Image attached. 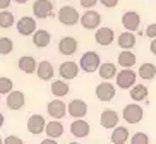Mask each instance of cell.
Masks as SVG:
<instances>
[{
  "instance_id": "cell-1",
  "label": "cell",
  "mask_w": 156,
  "mask_h": 144,
  "mask_svg": "<svg viewBox=\"0 0 156 144\" xmlns=\"http://www.w3.org/2000/svg\"><path fill=\"white\" fill-rule=\"evenodd\" d=\"M101 65V60H100V55L96 51H86L83 57H81V62H79V67L87 72V74H93L100 69Z\"/></svg>"
},
{
  "instance_id": "cell-2",
  "label": "cell",
  "mask_w": 156,
  "mask_h": 144,
  "mask_svg": "<svg viewBox=\"0 0 156 144\" xmlns=\"http://www.w3.org/2000/svg\"><path fill=\"white\" fill-rule=\"evenodd\" d=\"M57 19L62 24H65V26H74L76 23L81 21V16L76 10V7H72V5H64V7H60L58 14H57Z\"/></svg>"
},
{
  "instance_id": "cell-3",
  "label": "cell",
  "mask_w": 156,
  "mask_h": 144,
  "mask_svg": "<svg viewBox=\"0 0 156 144\" xmlns=\"http://www.w3.org/2000/svg\"><path fill=\"white\" fill-rule=\"evenodd\" d=\"M115 79H117V86H119L120 89H130L134 84H136L137 74H136L130 67H124L120 72H117Z\"/></svg>"
},
{
  "instance_id": "cell-4",
  "label": "cell",
  "mask_w": 156,
  "mask_h": 144,
  "mask_svg": "<svg viewBox=\"0 0 156 144\" xmlns=\"http://www.w3.org/2000/svg\"><path fill=\"white\" fill-rule=\"evenodd\" d=\"M122 117L127 124H139L144 117V110L142 107H139L137 103H130V105H125L124 112H122Z\"/></svg>"
},
{
  "instance_id": "cell-5",
  "label": "cell",
  "mask_w": 156,
  "mask_h": 144,
  "mask_svg": "<svg viewBox=\"0 0 156 144\" xmlns=\"http://www.w3.org/2000/svg\"><path fill=\"white\" fill-rule=\"evenodd\" d=\"M33 14L38 19H46L53 16V4L50 0H34L33 4Z\"/></svg>"
},
{
  "instance_id": "cell-6",
  "label": "cell",
  "mask_w": 156,
  "mask_h": 144,
  "mask_svg": "<svg viewBox=\"0 0 156 144\" xmlns=\"http://www.w3.org/2000/svg\"><path fill=\"white\" fill-rule=\"evenodd\" d=\"M79 23L84 29H98V26L101 24V14L93 9H86V12L81 16Z\"/></svg>"
},
{
  "instance_id": "cell-7",
  "label": "cell",
  "mask_w": 156,
  "mask_h": 144,
  "mask_svg": "<svg viewBox=\"0 0 156 144\" xmlns=\"http://www.w3.org/2000/svg\"><path fill=\"white\" fill-rule=\"evenodd\" d=\"M46 112H48V115H50L51 118L60 120V118H64V117L67 115V105H65L60 98H55V100H51V101L46 105Z\"/></svg>"
},
{
  "instance_id": "cell-8",
  "label": "cell",
  "mask_w": 156,
  "mask_h": 144,
  "mask_svg": "<svg viewBox=\"0 0 156 144\" xmlns=\"http://www.w3.org/2000/svg\"><path fill=\"white\" fill-rule=\"evenodd\" d=\"M45 127H46V122H45V117L43 115H31L28 118V125H26V129H28L29 134L33 135H40L45 132Z\"/></svg>"
},
{
  "instance_id": "cell-9",
  "label": "cell",
  "mask_w": 156,
  "mask_h": 144,
  "mask_svg": "<svg viewBox=\"0 0 156 144\" xmlns=\"http://www.w3.org/2000/svg\"><path fill=\"white\" fill-rule=\"evenodd\" d=\"M36 19L29 17V16H26V17H21L17 21V24H16V28H17V33L21 34V36H31L33 33L36 31Z\"/></svg>"
},
{
  "instance_id": "cell-10",
  "label": "cell",
  "mask_w": 156,
  "mask_h": 144,
  "mask_svg": "<svg viewBox=\"0 0 156 144\" xmlns=\"http://www.w3.org/2000/svg\"><path fill=\"white\" fill-rule=\"evenodd\" d=\"M94 94H96V98L100 100V101H112L115 98V86L112 83H108V81H105V83H101L96 86V91H94Z\"/></svg>"
},
{
  "instance_id": "cell-11",
  "label": "cell",
  "mask_w": 156,
  "mask_h": 144,
  "mask_svg": "<svg viewBox=\"0 0 156 144\" xmlns=\"http://www.w3.org/2000/svg\"><path fill=\"white\" fill-rule=\"evenodd\" d=\"M79 67L76 62H72V60H65L64 64H60V69H58V74H60V77L62 79H65V81H70V79H76L77 77V74H79Z\"/></svg>"
},
{
  "instance_id": "cell-12",
  "label": "cell",
  "mask_w": 156,
  "mask_h": 144,
  "mask_svg": "<svg viewBox=\"0 0 156 144\" xmlns=\"http://www.w3.org/2000/svg\"><path fill=\"white\" fill-rule=\"evenodd\" d=\"M89 130H91V127H89V124H87L84 118H76V120L70 124V134H72L74 137H77V139L87 137V135H89Z\"/></svg>"
},
{
  "instance_id": "cell-13",
  "label": "cell",
  "mask_w": 156,
  "mask_h": 144,
  "mask_svg": "<svg viewBox=\"0 0 156 144\" xmlns=\"http://www.w3.org/2000/svg\"><path fill=\"white\" fill-rule=\"evenodd\" d=\"M139 24H141V16L136 10H127V12H124V16H122V26L127 31H137Z\"/></svg>"
},
{
  "instance_id": "cell-14",
  "label": "cell",
  "mask_w": 156,
  "mask_h": 144,
  "mask_svg": "<svg viewBox=\"0 0 156 144\" xmlns=\"http://www.w3.org/2000/svg\"><path fill=\"white\" fill-rule=\"evenodd\" d=\"M67 113H69L72 118H83L87 113V105L84 100H72V101L67 105Z\"/></svg>"
},
{
  "instance_id": "cell-15",
  "label": "cell",
  "mask_w": 156,
  "mask_h": 144,
  "mask_svg": "<svg viewBox=\"0 0 156 144\" xmlns=\"http://www.w3.org/2000/svg\"><path fill=\"white\" fill-rule=\"evenodd\" d=\"M77 47H79V43L74 36H65L58 41V51L62 55H67V57L74 55L77 51Z\"/></svg>"
},
{
  "instance_id": "cell-16",
  "label": "cell",
  "mask_w": 156,
  "mask_h": 144,
  "mask_svg": "<svg viewBox=\"0 0 156 144\" xmlns=\"http://www.w3.org/2000/svg\"><path fill=\"white\" fill-rule=\"evenodd\" d=\"M94 40H96V43L101 45V47H108V45L113 43L115 33L112 28H98L96 33H94Z\"/></svg>"
},
{
  "instance_id": "cell-17",
  "label": "cell",
  "mask_w": 156,
  "mask_h": 144,
  "mask_svg": "<svg viewBox=\"0 0 156 144\" xmlns=\"http://www.w3.org/2000/svg\"><path fill=\"white\" fill-rule=\"evenodd\" d=\"M5 103H7V107H9L10 110H21V108L24 107V103H26V96H24L23 91H14V89H12V91L7 94Z\"/></svg>"
},
{
  "instance_id": "cell-18",
  "label": "cell",
  "mask_w": 156,
  "mask_h": 144,
  "mask_svg": "<svg viewBox=\"0 0 156 144\" xmlns=\"http://www.w3.org/2000/svg\"><path fill=\"white\" fill-rule=\"evenodd\" d=\"M100 125L105 127V129H115L119 125V113L115 110H110V108L105 110L100 117Z\"/></svg>"
},
{
  "instance_id": "cell-19",
  "label": "cell",
  "mask_w": 156,
  "mask_h": 144,
  "mask_svg": "<svg viewBox=\"0 0 156 144\" xmlns=\"http://www.w3.org/2000/svg\"><path fill=\"white\" fill-rule=\"evenodd\" d=\"M53 74H55V69H53L51 62L41 60L40 64H38V67H36V76H38L41 81H51Z\"/></svg>"
},
{
  "instance_id": "cell-20",
  "label": "cell",
  "mask_w": 156,
  "mask_h": 144,
  "mask_svg": "<svg viewBox=\"0 0 156 144\" xmlns=\"http://www.w3.org/2000/svg\"><path fill=\"white\" fill-rule=\"evenodd\" d=\"M117 43H119V47L122 48V50H132V48L136 47L137 40H136V34H134V31H127V29H125L122 34H119V40H117Z\"/></svg>"
},
{
  "instance_id": "cell-21",
  "label": "cell",
  "mask_w": 156,
  "mask_h": 144,
  "mask_svg": "<svg viewBox=\"0 0 156 144\" xmlns=\"http://www.w3.org/2000/svg\"><path fill=\"white\" fill-rule=\"evenodd\" d=\"M33 43L38 48H45L51 43V34L46 29H36L33 33Z\"/></svg>"
},
{
  "instance_id": "cell-22",
  "label": "cell",
  "mask_w": 156,
  "mask_h": 144,
  "mask_svg": "<svg viewBox=\"0 0 156 144\" xmlns=\"http://www.w3.org/2000/svg\"><path fill=\"white\" fill-rule=\"evenodd\" d=\"M17 65H19V69L23 70L24 74H33V72H36L38 62H36V58H34V57L24 55V57H21V58H19Z\"/></svg>"
},
{
  "instance_id": "cell-23",
  "label": "cell",
  "mask_w": 156,
  "mask_h": 144,
  "mask_svg": "<svg viewBox=\"0 0 156 144\" xmlns=\"http://www.w3.org/2000/svg\"><path fill=\"white\" fill-rule=\"evenodd\" d=\"M120 67H134L136 62H137V57L136 53H132L130 50H122L119 53V58H117Z\"/></svg>"
},
{
  "instance_id": "cell-24",
  "label": "cell",
  "mask_w": 156,
  "mask_h": 144,
  "mask_svg": "<svg viewBox=\"0 0 156 144\" xmlns=\"http://www.w3.org/2000/svg\"><path fill=\"white\" fill-rule=\"evenodd\" d=\"M45 132H46V135H50L53 139H58L60 135H64V125H62V122H57V118H55V120L46 124Z\"/></svg>"
},
{
  "instance_id": "cell-25",
  "label": "cell",
  "mask_w": 156,
  "mask_h": 144,
  "mask_svg": "<svg viewBox=\"0 0 156 144\" xmlns=\"http://www.w3.org/2000/svg\"><path fill=\"white\" fill-rule=\"evenodd\" d=\"M98 72H100V77L105 81H110L113 79L115 76H117V67H115V64H112V62H105V64L100 65V69H98Z\"/></svg>"
},
{
  "instance_id": "cell-26",
  "label": "cell",
  "mask_w": 156,
  "mask_h": 144,
  "mask_svg": "<svg viewBox=\"0 0 156 144\" xmlns=\"http://www.w3.org/2000/svg\"><path fill=\"white\" fill-rule=\"evenodd\" d=\"M137 76L142 77L144 81H151L156 77V65L151 64V62H146V64H142L137 70Z\"/></svg>"
},
{
  "instance_id": "cell-27",
  "label": "cell",
  "mask_w": 156,
  "mask_h": 144,
  "mask_svg": "<svg viewBox=\"0 0 156 144\" xmlns=\"http://www.w3.org/2000/svg\"><path fill=\"white\" fill-rule=\"evenodd\" d=\"M51 94L55 98H64V96H67L69 94V91H70V88H69V84L65 83V81H53L51 83Z\"/></svg>"
},
{
  "instance_id": "cell-28",
  "label": "cell",
  "mask_w": 156,
  "mask_h": 144,
  "mask_svg": "<svg viewBox=\"0 0 156 144\" xmlns=\"http://www.w3.org/2000/svg\"><path fill=\"white\" fill-rule=\"evenodd\" d=\"M110 141L113 144H125L129 141V130L125 129V127H115L113 132H112V137Z\"/></svg>"
},
{
  "instance_id": "cell-29",
  "label": "cell",
  "mask_w": 156,
  "mask_h": 144,
  "mask_svg": "<svg viewBox=\"0 0 156 144\" xmlns=\"http://www.w3.org/2000/svg\"><path fill=\"white\" fill-rule=\"evenodd\" d=\"M147 93H149L147 88L142 86V84H134L132 88H130V98H132L134 101H142V100H146Z\"/></svg>"
},
{
  "instance_id": "cell-30",
  "label": "cell",
  "mask_w": 156,
  "mask_h": 144,
  "mask_svg": "<svg viewBox=\"0 0 156 144\" xmlns=\"http://www.w3.org/2000/svg\"><path fill=\"white\" fill-rule=\"evenodd\" d=\"M14 14L12 12H9L7 9H2V12H0V28L2 29H9L14 26Z\"/></svg>"
},
{
  "instance_id": "cell-31",
  "label": "cell",
  "mask_w": 156,
  "mask_h": 144,
  "mask_svg": "<svg viewBox=\"0 0 156 144\" xmlns=\"http://www.w3.org/2000/svg\"><path fill=\"white\" fill-rule=\"evenodd\" d=\"M14 50V41L7 36H0V55H10Z\"/></svg>"
},
{
  "instance_id": "cell-32",
  "label": "cell",
  "mask_w": 156,
  "mask_h": 144,
  "mask_svg": "<svg viewBox=\"0 0 156 144\" xmlns=\"http://www.w3.org/2000/svg\"><path fill=\"white\" fill-rule=\"evenodd\" d=\"M14 89V81L9 77H0V94H9Z\"/></svg>"
},
{
  "instance_id": "cell-33",
  "label": "cell",
  "mask_w": 156,
  "mask_h": 144,
  "mask_svg": "<svg viewBox=\"0 0 156 144\" xmlns=\"http://www.w3.org/2000/svg\"><path fill=\"white\" fill-rule=\"evenodd\" d=\"M130 142L132 144H147L149 142V137H147V134H144V132H136V134L130 137Z\"/></svg>"
},
{
  "instance_id": "cell-34",
  "label": "cell",
  "mask_w": 156,
  "mask_h": 144,
  "mask_svg": "<svg viewBox=\"0 0 156 144\" xmlns=\"http://www.w3.org/2000/svg\"><path fill=\"white\" fill-rule=\"evenodd\" d=\"M98 2H100V0H79L81 7H84V9H93Z\"/></svg>"
},
{
  "instance_id": "cell-35",
  "label": "cell",
  "mask_w": 156,
  "mask_h": 144,
  "mask_svg": "<svg viewBox=\"0 0 156 144\" xmlns=\"http://www.w3.org/2000/svg\"><path fill=\"white\" fill-rule=\"evenodd\" d=\"M4 142L5 144H23V139L17 137V135H9V137H5Z\"/></svg>"
},
{
  "instance_id": "cell-36",
  "label": "cell",
  "mask_w": 156,
  "mask_h": 144,
  "mask_svg": "<svg viewBox=\"0 0 156 144\" xmlns=\"http://www.w3.org/2000/svg\"><path fill=\"white\" fill-rule=\"evenodd\" d=\"M100 2H101L103 7H106V9H113V7L119 5V0H100Z\"/></svg>"
},
{
  "instance_id": "cell-37",
  "label": "cell",
  "mask_w": 156,
  "mask_h": 144,
  "mask_svg": "<svg viewBox=\"0 0 156 144\" xmlns=\"http://www.w3.org/2000/svg\"><path fill=\"white\" fill-rule=\"evenodd\" d=\"M146 36L147 38H156V24H149V26H147L146 28Z\"/></svg>"
},
{
  "instance_id": "cell-38",
  "label": "cell",
  "mask_w": 156,
  "mask_h": 144,
  "mask_svg": "<svg viewBox=\"0 0 156 144\" xmlns=\"http://www.w3.org/2000/svg\"><path fill=\"white\" fill-rule=\"evenodd\" d=\"M12 0H0V10L2 9H9V5Z\"/></svg>"
},
{
  "instance_id": "cell-39",
  "label": "cell",
  "mask_w": 156,
  "mask_h": 144,
  "mask_svg": "<svg viewBox=\"0 0 156 144\" xmlns=\"http://www.w3.org/2000/svg\"><path fill=\"white\" fill-rule=\"evenodd\" d=\"M149 50H151L153 55H156V38H153L151 40V45H149Z\"/></svg>"
},
{
  "instance_id": "cell-40",
  "label": "cell",
  "mask_w": 156,
  "mask_h": 144,
  "mask_svg": "<svg viewBox=\"0 0 156 144\" xmlns=\"http://www.w3.org/2000/svg\"><path fill=\"white\" fill-rule=\"evenodd\" d=\"M41 144H57V139H53V137H48V139H43Z\"/></svg>"
},
{
  "instance_id": "cell-41",
  "label": "cell",
  "mask_w": 156,
  "mask_h": 144,
  "mask_svg": "<svg viewBox=\"0 0 156 144\" xmlns=\"http://www.w3.org/2000/svg\"><path fill=\"white\" fill-rule=\"evenodd\" d=\"M14 2H16V4H21V5H23V4H28L29 0H14Z\"/></svg>"
},
{
  "instance_id": "cell-42",
  "label": "cell",
  "mask_w": 156,
  "mask_h": 144,
  "mask_svg": "<svg viewBox=\"0 0 156 144\" xmlns=\"http://www.w3.org/2000/svg\"><path fill=\"white\" fill-rule=\"evenodd\" d=\"M4 125V115H2V113H0V127Z\"/></svg>"
},
{
  "instance_id": "cell-43",
  "label": "cell",
  "mask_w": 156,
  "mask_h": 144,
  "mask_svg": "<svg viewBox=\"0 0 156 144\" xmlns=\"http://www.w3.org/2000/svg\"><path fill=\"white\" fill-rule=\"evenodd\" d=\"M0 144H4V141H2V139H0Z\"/></svg>"
}]
</instances>
